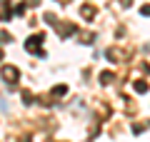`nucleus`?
Masks as SVG:
<instances>
[{"label": "nucleus", "instance_id": "nucleus-5", "mask_svg": "<svg viewBox=\"0 0 150 142\" xmlns=\"http://www.w3.org/2000/svg\"><path fill=\"white\" fill-rule=\"evenodd\" d=\"M65 92H68V87H65V85H58V87H53V95H55V97H63Z\"/></svg>", "mask_w": 150, "mask_h": 142}, {"label": "nucleus", "instance_id": "nucleus-9", "mask_svg": "<svg viewBox=\"0 0 150 142\" xmlns=\"http://www.w3.org/2000/svg\"><path fill=\"white\" fill-rule=\"evenodd\" d=\"M140 15H150V5H143V8H140Z\"/></svg>", "mask_w": 150, "mask_h": 142}, {"label": "nucleus", "instance_id": "nucleus-3", "mask_svg": "<svg viewBox=\"0 0 150 142\" xmlns=\"http://www.w3.org/2000/svg\"><path fill=\"white\" fill-rule=\"evenodd\" d=\"M75 32V25H58V35H73Z\"/></svg>", "mask_w": 150, "mask_h": 142}, {"label": "nucleus", "instance_id": "nucleus-6", "mask_svg": "<svg viewBox=\"0 0 150 142\" xmlns=\"http://www.w3.org/2000/svg\"><path fill=\"white\" fill-rule=\"evenodd\" d=\"M100 82L103 85H110L112 82V72H100Z\"/></svg>", "mask_w": 150, "mask_h": 142}, {"label": "nucleus", "instance_id": "nucleus-8", "mask_svg": "<svg viewBox=\"0 0 150 142\" xmlns=\"http://www.w3.org/2000/svg\"><path fill=\"white\" fill-rule=\"evenodd\" d=\"M23 100H25V102H28V105H33V95H30V92H28V90H25V92H23Z\"/></svg>", "mask_w": 150, "mask_h": 142}, {"label": "nucleus", "instance_id": "nucleus-2", "mask_svg": "<svg viewBox=\"0 0 150 142\" xmlns=\"http://www.w3.org/2000/svg\"><path fill=\"white\" fill-rule=\"evenodd\" d=\"M45 40V35L40 32V35H33V37H28V42H25V50L28 53H35V55H43V50H40V42Z\"/></svg>", "mask_w": 150, "mask_h": 142}, {"label": "nucleus", "instance_id": "nucleus-10", "mask_svg": "<svg viewBox=\"0 0 150 142\" xmlns=\"http://www.w3.org/2000/svg\"><path fill=\"white\" fill-rule=\"evenodd\" d=\"M0 60H3V50H0Z\"/></svg>", "mask_w": 150, "mask_h": 142}, {"label": "nucleus", "instance_id": "nucleus-7", "mask_svg": "<svg viewBox=\"0 0 150 142\" xmlns=\"http://www.w3.org/2000/svg\"><path fill=\"white\" fill-rule=\"evenodd\" d=\"M135 92H140V95H143V92H148V85H145L143 80H138V82H135Z\"/></svg>", "mask_w": 150, "mask_h": 142}, {"label": "nucleus", "instance_id": "nucleus-4", "mask_svg": "<svg viewBox=\"0 0 150 142\" xmlns=\"http://www.w3.org/2000/svg\"><path fill=\"white\" fill-rule=\"evenodd\" d=\"M80 15H83V18H88V20H90V18L95 15V10H93V5H83V8H80Z\"/></svg>", "mask_w": 150, "mask_h": 142}, {"label": "nucleus", "instance_id": "nucleus-1", "mask_svg": "<svg viewBox=\"0 0 150 142\" xmlns=\"http://www.w3.org/2000/svg\"><path fill=\"white\" fill-rule=\"evenodd\" d=\"M0 77L5 80L8 85H15L18 80H20V70L13 67V65H3V67H0Z\"/></svg>", "mask_w": 150, "mask_h": 142}]
</instances>
